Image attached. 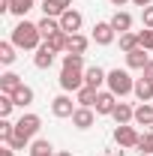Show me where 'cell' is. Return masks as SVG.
<instances>
[{
	"mask_svg": "<svg viewBox=\"0 0 153 156\" xmlns=\"http://www.w3.org/2000/svg\"><path fill=\"white\" fill-rule=\"evenodd\" d=\"M15 48H21V51H36L39 45H42V33H39V24H33V21L21 18L15 27H12V39H9Z\"/></svg>",
	"mask_w": 153,
	"mask_h": 156,
	"instance_id": "obj_1",
	"label": "cell"
},
{
	"mask_svg": "<svg viewBox=\"0 0 153 156\" xmlns=\"http://www.w3.org/2000/svg\"><path fill=\"white\" fill-rule=\"evenodd\" d=\"M105 84H108V90H111V93H114L117 99L135 90V81H132V75H129L126 69H111V72H108V81H105Z\"/></svg>",
	"mask_w": 153,
	"mask_h": 156,
	"instance_id": "obj_2",
	"label": "cell"
},
{
	"mask_svg": "<svg viewBox=\"0 0 153 156\" xmlns=\"http://www.w3.org/2000/svg\"><path fill=\"white\" fill-rule=\"evenodd\" d=\"M39 129H42V120H39V114H21L18 120H15V135H21L24 141H30V138L36 135Z\"/></svg>",
	"mask_w": 153,
	"mask_h": 156,
	"instance_id": "obj_3",
	"label": "cell"
},
{
	"mask_svg": "<svg viewBox=\"0 0 153 156\" xmlns=\"http://www.w3.org/2000/svg\"><path fill=\"white\" fill-rule=\"evenodd\" d=\"M60 87H63V93H78L81 87H84V72L81 69H63L60 72Z\"/></svg>",
	"mask_w": 153,
	"mask_h": 156,
	"instance_id": "obj_4",
	"label": "cell"
},
{
	"mask_svg": "<svg viewBox=\"0 0 153 156\" xmlns=\"http://www.w3.org/2000/svg\"><path fill=\"white\" fill-rule=\"evenodd\" d=\"M114 36H117V30L111 27V21H96L93 24V36L90 39H93L96 45H111Z\"/></svg>",
	"mask_w": 153,
	"mask_h": 156,
	"instance_id": "obj_5",
	"label": "cell"
},
{
	"mask_svg": "<svg viewBox=\"0 0 153 156\" xmlns=\"http://www.w3.org/2000/svg\"><path fill=\"white\" fill-rule=\"evenodd\" d=\"M114 141L120 144V147H138V141H141V135H138V129L135 126H117L114 129Z\"/></svg>",
	"mask_w": 153,
	"mask_h": 156,
	"instance_id": "obj_6",
	"label": "cell"
},
{
	"mask_svg": "<svg viewBox=\"0 0 153 156\" xmlns=\"http://www.w3.org/2000/svg\"><path fill=\"white\" fill-rule=\"evenodd\" d=\"M54 57H57V51H54L48 42H42L36 48V54H33V66H36V69H51V66H54Z\"/></svg>",
	"mask_w": 153,
	"mask_h": 156,
	"instance_id": "obj_7",
	"label": "cell"
},
{
	"mask_svg": "<svg viewBox=\"0 0 153 156\" xmlns=\"http://www.w3.org/2000/svg\"><path fill=\"white\" fill-rule=\"evenodd\" d=\"M81 24H84V18H81V12H78V9H66V12L60 15V30H63V33H69V36L81 30Z\"/></svg>",
	"mask_w": 153,
	"mask_h": 156,
	"instance_id": "obj_8",
	"label": "cell"
},
{
	"mask_svg": "<svg viewBox=\"0 0 153 156\" xmlns=\"http://www.w3.org/2000/svg\"><path fill=\"white\" fill-rule=\"evenodd\" d=\"M51 114H54V117H72V114H75V105H72V99L66 96V93L54 96V99H51Z\"/></svg>",
	"mask_w": 153,
	"mask_h": 156,
	"instance_id": "obj_9",
	"label": "cell"
},
{
	"mask_svg": "<svg viewBox=\"0 0 153 156\" xmlns=\"http://www.w3.org/2000/svg\"><path fill=\"white\" fill-rule=\"evenodd\" d=\"M93 123H96V111H93V108H81V105H78L75 114H72V126H75V129H90Z\"/></svg>",
	"mask_w": 153,
	"mask_h": 156,
	"instance_id": "obj_10",
	"label": "cell"
},
{
	"mask_svg": "<svg viewBox=\"0 0 153 156\" xmlns=\"http://www.w3.org/2000/svg\"><path fill=\"white\" fill-rule=\"evenodd\" d=\"M96 114H114V108H117V96L111 93V90H99V99H96Z\"/></svg>",
	"mask_w": 153,
	"mask_h": 156,
	"instance_id": "obj_11",
	"label": "cell"
},
{
	"mask_svg": "<svg viewBox=\"0 0 153 156\" xmlns=\"http://www.w3.org/2000/svg\"><path fill=\"white\" fill-rule=\"evenodd\" d=\"M21 84H24V81H21V75H18V72H3V75H0V93L12 96V93L18 90Z\"/></svg>",
	"mask_w": 153,
	"mask_h": 156,
	"instance_id": "obj_12",
	"label": "cell"
},
{
	"mask_svg": "<svg viewBox=\"0 0 153 156\" xmlns=\"http://www.w3.org/2000/svg\"><path fill=\"white\" fill-rule=\"evenodd\" d=\"M147 63H150L147 48H141V45H138L135 51H126V66H129V69H144Z\"/></svg>",
	"mask_w": 153,
	"mask_h": 156,
	"instance_id": "obj_13",
	"label": "cell"
},
{
	"mask_svg": "<svg viewBox=\"0 0 153 156\" xmlns=\"http://www.w3.org/2000/svg\"><path fill=\"white\" fill-rule=\"evenodd\" d=\"M114 123L117 126H126V123H132L135 120V108L129 105V102H117V108H114Z\"/></svg>",
	"mask_w": 153,
	"mask_h": 156,
	"instance_id": "obj_14",
	"label": "cell"
},
{
	"mask_svg": "<svg viewBox=\"0 0 153 156\" xmlns=\"http://www.w3.org/2000/svg\"><path fill=\"white\" fill-rule=\"evenodd\" d=\"M105 81H108V72H102L99 66H90V69H84V84H87V87H96V90H99Z\"/></svg>",
	"mask_w": 153,
	"mask_h": 156,
	"instance_id": "obj_15",
	"label": "cell"
},
{
	"mask_svg": "<svg viewBox=\"0 0 153 156\" xmlns=\"http://www.w3.org/2000/svg\"><path fill=\"white\" fill-rule=\"evenodd\" d=\"M96 99H99V90H96V87H87V84H84V87L75 93V102L81 105V108H93Z\"/></svg>",
	"mask_w": 153,
	"mask_h": 156,
	"instance_id": "obj_16",
	"label": "cell"
},
{
	"mask_svg": "<svg viewBox=\"0 0 153 156\" xmlns=\"http://www.w3.org/2000/svg\"><path fill=\"white\" fill-rule=\"evenodd\" d=\"M87 45H90V39L84 36V33H72L69 42H66V54H84Z\"/></svg>",
	"mask_w": 153,
	"mask_h": 156,
	"instance_id": "obj_17",
	"label": "cell"
},
{
	"mask_svg": "<svg viewBox=\"0 0 153 156\" xmlns=\"http://www.w3.org/2000/svg\"><path fill=\"white\" fill-rule=\"evenodd\" d=\"M135 126H153V105L150 102H141L138 108H135Z\"/></svg>",
	"mask_w": 153,
	"mask_h": 156,
	"instance_id": "obj_18",
	"label": "cell"
},
{
	"mask_svg": "<svg viewBox=\"0 0 153 156\" xmlns=\"http://www.w3.org/2000/svg\"><path fill=\"white\" fill-rule=\"evenodd\" d=\"M111 27H114L117 33H129V30H132V15L117 9L114 15H111Z\"/></svg>",
	"mask_w": 153,
	"mask_h": 156,
	"instance_id": "obj_19",
	"label": "cell"
},
{
	"mask_svg": "<svg viewBox=\"0 0 153 156\" xmlns=\"http://www.w3.org/2000/svg\"><path fill=\"white\" fill-rule=\"evenodd\" d=\"M135 96H138V102H150L153 99V81H147V78L141 75L138 81H135V90H132Z\"/></svg>",
	"mask_w": 153,
	"mask_h": 156,
	"instance_id": "obj_20",
	"label": "cell"
},
{
	"mask_svg": "<svg viewBox=\"0 0 153 156\" xmlns=\"http://www.w3.org/2000/svg\"><path fill=\"white\" fill-rule=\"evenodd\" d=\"M33 96H36V93H33V87H27V84H21L18 90L12 93V99H15V105H18V108H27V105H33Z\"/></svg>",
	"mask_w": 153,
	"mask_h": 156,
	"instance_id": "obj_21",
	"label": "cell"
},
{
	"mask_svg": "<svg viewBox=\"0 0 153 156\" xmlns=\"http://www.w3.org/2000/svg\"><path fill=\"white\" fill-rule=\"evenodd\" d=\"M30 156H54L51 141H48V138H36V141L30 144Z\"/></svg>",
	"mask_w": 153,
	"mask_h": 156,
	"instance_id": "obj_22",
	"label": "cell"
},
{
	"mask_svg": "<svg viewBox=\"0 0 153 156\" xmlns=\"http://www.w3.org/2000/svg\"><path fill=\"white\" fill-rule=\"evenodd\" d=\"M33 6H36V0H9V12L18 15V18H24Z\"/></svg>",
	"mask_w": 153,
	"mask_h": 156,
	"instance_id": "obj_23",
	"label": "cell"
},
{
	"mask_svg": "<svg viewBox=\"0 0 153 156\" xmlns=\"http://www.w3.org/2000/svg\"><path fill=\"white\" fill-rule=\"evenodd\" d=\"M36 24H39V33H42V39H48L51 33H57V30H60V18H48V15H45V18L36 21Z\"/></svg>",
	"mask_w": 153,
	"mask_h": 156,
	"instance_id": "obj_24",
	"label": "cell"
},
{
	"mask_svg": "<svg viewBox=\"0 0 153 156\" xmlns=\"http://www.w3.org/2000/svg\"><path fill=\"white\" fill-rule=\"evenodd\" d=\"M45 42H48V45H51V48H54V51H66V42H69V33H63V30H57V33H51V36L45 39Z\"/></svg>",
	"mask_w": 153,
	"mask_h": 156,
	"instance_id": "obj_25",
	"label": "cell"
},
{
	"mask_svg": "<svg viewBox=\"0 0 153 156\" xmlns=\"http://www.w3.org/2000/svg\"><path fill=\"white\" fill-rule=\"evenodd\" d=\"M0 63L3 66H12L15 63V45L12 42H0Z\"/></svg>",
	"mask_w": 153,
	"mask_h": 156,
	"instance_id": "obj_26",
	"label": "cell"
},
{
	"mask_svg": "<svg viewBox=\"0 0 153 156\" xmlns=\"http://www.w3.org/2000/svg\"><path fill=\"white\" fill-rule=\"evenodd\" d=\"M138 45H141V42H138V33H132V30H129V33H120V48H123V54H126V51H135Z\"/></svg>",
	"mask_w": 153,
	"mask_h": 156,
	"instance_id": "obj_27",
	"label": "cell"
},
{
	"mask_svg": "<svg viewBox=\"0 0 153 156\" xmlns=\"http://www.w3.org/2000/svg\"><path fill=\"white\" fill-rule=\"evenodd\" d=\"M63 69H81L84 72V54H63Z\"/></svg>",
	"mask_w": 153,
	"mask_h": 156,
	"instance_id": "obj_28",
	"label": "cell"
},
{
	"mask_svg": "<svg viewBox=\"0 0 153 156\" xmlns=\"http://www.w3.org/2000/svg\"><path fill=\"white\" fill-rule=\"evenodd\" d=\"M12 135H15V123H12L9 117H0V141L6 144V141H9Z\"/></svg>",
	"mask_w": 153,
	"mask_h": 156,
	"instance_id": "obj_29",
	"label": "cell"
},
{
	"mask_svg": "<svg viewBox=\"0 0 153 156\" xmlns=\"http://www.w3.org/2000/svg\"><path fill=\"white\" fill-rule=\"evenodd\" d=\"M135 150H138V153H150V156H153V132H144Z\"/></svg>",
	"mask_w": 153,
	"mask_h": 156,
	"instance_id": "obj_30",
	"label": "cell"
},
{
	"mask_svg": "<svg viewBox=\"0 0 153 156\" xmlns=\"http://www.w3.org/2000/svg\"><path fill=\"white\" fill-rule=\"evenodd\" d=\"M12 108H15V99L6 96V93H0V117H9V114H12Z\"/></svg>",
	"mask_w": 153,
	"mask_h": 156,
	"instance_id": "obj_31",
	"label": "cell"
},
{
	"mask_svg": "<svg viewBox=\"0 0 153 156\" xmlns=\"http://www.w3.org/2000/svg\"><path fill=\"white\" fill-rule=\"evenodd\" d=\"M42 12L48 15V18H60L63 12H60V6L54 3V0H42Z\"/></svg>",
	"mask_w": 153,
	"mask_h": 156,
	"instance_id": "obj_32",
	"label": "cell"
},
{
	"mask_svg": "<svg viewBox=\"0 0 153 156\" xmlns=\"http://www.w3.org/2000/svg\"><path fill=\"white\" fill-rule=\"evenodd\" d=\"M138 42H141V48L153 51V30H147V27H144V30L138 33Z\"/></svg>",
	"mask_w": 153,
	"mask_h": 156,
	"instance_id": "obj_33",
	"label": "cell"
},
{
	"mask_svg": "<svg viewBox=\"0 0 153 156\" xmlns=\"http://www.w3.org/2000/svg\"><path fill=\"white\" fill-rule=\"evenodd\" d=\"M141 21H144L147 30H153V6H144V9H141Z\"/></svg>",
	"mask_w": 153,
	"mask_h": 156,
	"instance_id": "obj_34",
	"label": "cell"
},
{
	"mask_svg": "<svg viewBox=\"0 0 153 156\" xmlns=\"http://www.w3.org/2000/svg\"><path fill=\"white\" fill-rule=\"evenodd\" d=\"M6 144H9L12 150H24V147H27L30 141H24V138H21V135H12V138H9V141H6Z\"/></svg>",
	"mask_w": 153,
	"mask_h": 156,
	"instance_id": "obj_35",
	"label": "cell"
},
{
	"mask_svg": "<svg viewBox=\"0 0 153 156\" xmlns=\"http://www.w3.org/2000/svg\"><path fill=\"white\" fill-rule=\"evenodd\" d=\"M141 75L147 78V81H153V60L147 63V66H144V69H141Z\"/></svg>",
	"mask_w": 153,
	"mask_h": 156,
	"instance_id": "obj_36",
	"label": "cell"
},
{
	"mask_svg": "<svg viewBox=\"0 0 153 156\" xmlns=\"http://www.w3.org/2000/svg\"><path fill=\"white\" fill-rule=\"evenodd\" d=\"M54 3L60 6V12H66V9H72V0H54Z\"/></svg>",
	"mask_w": 153,
	"mask_h": 156,
	"instance_id": "obj_37",
	"label": "cell"
},
{
	"mask_svg": "<svg viewBox=\"0 0 153 156\" xmlns=\"http://www.w3.org/2000/svg\"><path fill=\"white\" fill-rule=\"evenodd\" d=\"M0 156H15V150H12L9 144H3V147H0Z\"/></svg>",
	"mask_w": 153,
	"mask_h": 156,
	"instance_id": "obj_38",
	"label": "cell"
},
{
	"mask_svg": "<svg viewBox=\"0 0 153 156\" xmlns=\"http://www.w3.org/2000/svg\"><path fill=\"white\" fill-rule=\"evenodd\" d=\"M135 6H141V9H144V6H153V0H132Z\"/></svg>",
	"mask_w": 153,
	"mask_h": 156,
	"instance_id": "obj_39",
	"label": "cell"
},
{
	"mask_svg": "<svg viewBox=\"0 0 153 156\" xmlns=\"http://www.w3.org/2000/svg\"><path fill=\"white\" fill-rule=\"evenodd\" d=\"M0 12H9V0H0Z\"/></svg>",
	"mask_w": 153,
	"mask_h": 156,
	"instance_id": "obj_40",
	"label": "cell"
},
{
	"mask_svg": "<svg viewBox=\"0 0 153 156\" xmlns=\"http://www.w3.org/2000/svg\"><path fill=\"white\" fill-rule=\"evenodd\" d=\"M111 3H114V6H123V3H129V0H111Z\"/></svg>",
	"mask_w": 153,
	"mask_h": 156,
	"instance_id": "obj_41",
	"label": "cell"
},
{
	"mask_svg": "<svg viewBox=\"0 0 153 156\" xmlns=\"http://www.w3.org/2000/svg\"><path fill=\"white\" fill-rule=\"evenodd\" d=\"M57 156H72V153H57Z\"/></svg>",
	"mask_w": 153,
	"mask_h": 156,
	"instance_id": "obj_42",
	"label": "cell"
},
{
	"mask_svg": "<svg viewBox=\"0 0 153 156\" xmlns=\"http://www.w3.org/2000/svg\"><path fill=\"white\" fill-rule=\"evenodd\" d=\"M138 156H150V153H138Z\"/></svg>",
	"mask_w": 153,
	"mask_h": 156,
	"instance_id": "obj_43",
	"label": "cell"
},
{
	"mask_svg": "<svg viewBox=\"0 0 153 156\" xmlns=\"http://www.w3.org/2000/svg\"><path fill=\"white\" fill-rule=\"evenodd\" d=\"M105 156H114V153H105Z\"/></svg>",
	"mask_w": 153,
	"mask_h": 156,
	"instance_id": "obj_44",
	"label": "cell"
},
{
	"mask_svg": "<svg viewBox=\"0 0 153 156\" xmlns=\"http://www.w3.org/2000/svg\"><path fill=\"white\" fill-rule=\"evenodd\" d=\"M54 156H57V153H54Z\"/></svg>",
	"mask_w": 153,
	"mask_h": 156,
	"instance_id": "obj_45",
	"label": "cell"
}]
</instances>
